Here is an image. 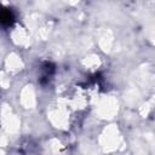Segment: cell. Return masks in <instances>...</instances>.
I'll return each instance as SVG.
<instances>
[{"instance_id":"1","label":"cell","mask_w":155,"mask_h":155,"mask_svg":"<svg viewBox=\"0 0 155 155\" xmlns=\"http://www.w3.org/2000/svg\"><path fill=\"white\" fill-rule=\"evenodd\" d=\"M13 21V16L8 8H0V24L10 25Z\"/></svg>"}]
</instances>
